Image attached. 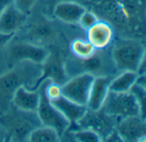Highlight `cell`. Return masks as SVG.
Listing matches in <instances>:
<instances>
[{
    "label": "cell",
    "mask_w": 146,
    "mask_h": 142,
    "mask_svg": "<svg viewBox=\"0 0 146 142\" xmlns=\"http://www.w3.org/2000/svg\"><path fill=\"white\" fill-rule=\"evenodd\" d=\"M98 21H99L98 17L94 13L85 11L84 13L80 17V20H79L78 23L80 24V26L84 29L88 30L92 26H94Z\"/></svg>",
    "instance_id": "cb8c5ba5"
},
{
    "label": "cell",
    "mask_w": 146,
    "mask_h": 142,
    "mask_svg": "<svg viewBox=\"0 0 146 142\" xmlns=\"http://www.w3.org/2000/svg\"><path fill=\"white\" fill-rule=\"evenodd\" d=\"M40 104V93L38 90H32L25 86L18 87L13 94L11 105L18 110L36 112Z\"/></svg>",
    "instance_id": "5bb4252c"
},
{
    "label": "cell",
    "mask_w": 146,
    "mask_h": 142,
    "mask_svg": "<svg viewBox=\"0 0 146 142\" xmlns=\"http://www.w3.org/2000/svg\"><path fill=\"white\" fill-rule=\"evenodd\" d=\"M135 98L138 108V116L146 121V90L137 83L132 87L130 91Z\"/></svg>",
    "instance_id": "7402d4cb"
},
{
    "label": "cell",
    "mask_w": 146,
    "mask_h": 142,
    "mask_svg": "<svg viewBox=\"0 0 146 142\" xmlns=\"http://www.w3.org/2000/svg\"><path fill=\"white\" fill-rule=\"evenodd\" d=\"M137 74L142 75V74H146V48H144L143 54L140 62V65L137 69Z\"/></svg>",
    "instance_id": "4316f807"
},
{
    "label": "cell",
    "mask_w": 146,
    "mask_h": 142,
    "mask_svg": "<svg viewBox=\"0 0 146 142\" xmlns=\"http://www.w3.org/2000/svg\"><path fill=\"white\" fill-rule=\"evenodd\" d=\"M74 139L79 142H100L102 137L94 130L90 128H81L80 130L74 131Z\"/></svg>",
    "instance_id": "603a6c76"
},
{
    "label": "cell",
    "mask_w": 146,
    "mask_h": 142,
    "mask_svg": "<svg viewBox=\"0 0 146 142\" xmlns=\"http://www.w3.org/2000/svg\"><path fill=\"white\" fill-rule=\"evenodd\" d=\"M101 110L118 120L131 116H138L137 105L131 92H109Z\"/></svg>",
    "instance_id": "8992f818"
},
{
    "label": "cell",
    "mask_w": 146,
    "mask_h": 142,
    "mask_svg": "<svg viewBox=\"0 0 146 142\" xmlns=\"http://www.w3.org/2000/svg\"><path fill=\"white\" fill-rule=\"evenodd\" d=\"M40 74L41 64L26 61L17 63L7 73L0 76V110L6 111L16 90L22 86L31 88Z\"/></svg>",
    "instance_id": "6da1fadb"
},
{
    "label": "cell",
    "mask_w": 146,
    "mask_h": 142,
    "mask_svg": "<svg viewBox=\"0 0 146 142\" xmlns=\"http://www.w3.org/2000/svg\"><path fill=\"white\" fill-rule=\"evenodd\" d=\"M116 130L122 141H143L146 140V121L139 116H131L119 119Z\"/></svg>",
    "instance_id": "30bf717a"
},
{
    "label": "cell",
    "mask_w": 146,
    "mask_h": 142,
    "mask_svg": "<svg viewBox=\"0 0 146 142\" xmlns=\"http://www.w3.org/2000/svg\"><path fill=\"white\" fill-rule=\"evenodd\" d=\"M118 122L117 118L105 113L102 110H91L88 109L76 125H78L80 128H90L96 131L103 140L116 129Z\"/></svg>",
    "instance_id": "ba28073f"
},
{
    "label": "cell",
    "mask_w": 146,
    "mask_h": 142,
    "mask_svg": "<svg viewBox=\"0 0 146 142\" xmlns=\"http://www.w3.org/2000/svg\"><path fill=\"white\" fill-rule=\"evenodd\" d=\"M51 102L70 122V126L76 125L78 121L85 115L88 110L87 106L77 104L64 97L63 95Z\"/></svg>",
    "instance_id": "e0dca14e"
},
{
    "label": "cell",
    "mask_w": 146,
    "mask_h": 142,
    "mask_svg": "<svg viewBox=\"0 0 146 142\" xmlns=\"http://www.w3.org/2000/svg\"><path fill=\"white\" fill-rule=\"evenodd\" d=\"M12 4V0H0V16L3 13V11Z\"/></svg>",
    "instance_id": "f546056e"
},
{
    "label": "cell",
    "mask_w": 146,
    "mask_h": 142,
    "mask_svg": "<svg viewBox=\"0 0 146 142\" xmlns=\"http://www.w3.org/2000/svg\"><path fill=\"white\" fill-rule=\"evenodd\" d=\"M37 90L40 93V104L36 110L38 118L43 126L54 128L61 138L70 128V123L46 96L42 83Z\"/></svg>",
    "instance_id": "5b68a950"
},
{
    "label": "cell",
    "mask_w": 146,
    "mask_h": 142,
    "mask_svg": "<svg viewBox=\"0 0 146 142\" xmlns=\"http://www.w3.org/2000/svg\"><path fill=\"white\" fill-rule=\"evenodd\" d=\"M49 51L43 46L26 41L11 44L6 51V62L9 68L22 62H32L41 64L47 57Z\"/></svg>",
    "instance_id": "277c9868"
},
{
    "label": "cell",
    "mask_w": 146,
    "mask_h": 142,
    "mask_svg": "<svg viewBox=\"0 0 146 142\" xmlns=\"http://www.w3.org/2000/svg\"><path fill=\"white\" fill-rule=\"evenodd\" d=\"M46 80H50L59 86H62L68 81L64 63L58 52H49L46 60L41 63V74L40 78L29 89L37 90L40 85Z\"/></svg>",
    "instance_id": "9c48e42d"
},
{
    "label": "cell",
    "mask_w": 146,
    "mask_h": 142,
    "mask_svg": "<svg viewBox=\"0 0 146 142\" xmlns=\"http://www.w3.org/2000/svg\"><path fill=\"white\" fill-rule=\"evenodd\" d=\"M85 11V8L81 5L67 0L56 5L52 14L59 21L64 23L73 24L78 23L80 17Z\"/></svg>",
    "instance_id": "2e32d148"
},
{
    "label": "cell",
    "mask_w": 146,
    "mask_h": 142,
    "mask_svg": "<svg viewBox=\"0 0 146 142\" xmlns=\"http://www.w3.org/2000/svg\"><path fill=\"white\" fill-rule=\"evenodd\" d=\"M138 74L135 71H122L117 76H113L110 83V92L128 93L137 83Z\"/></svg>",
    "instance_id": "d6986e66"
},
{
    "label": "cell",
    "mask_w": 146,
    "mask_h": 142,
    "mask_svg": "<svg viewBox=\"0 0 146 142\" xmlns=\"http://www.w3.org/2000/svg\"><path fill=\"white\" fill-rule=\"evenodd\" d=\"M70 47L72 54L79 59L89 58L96 51V49L88 40L82 39H74L70 43Z\"/></svg>",
    "instance_id": "44dd1931"
},
{
    "label": "cell",
    "mask_w": 146,
    "mask_h": 142,
    "mask_svg": "<svg viewBox=\"0 0 146 142\" xmlns=\"http://www.w3.org/2000/svg\"><path fill=\"white\" fill-rule=\"evenodd\" d=\"M95 77L90 73H81L69 79L61 86L62 95L77 104L87 106Z\"/></svg>",
    "instance_id": "52a82bcc"
},
{
    "label": "cell",
    "mask_w": 146,
    "mask_h": 142,
    "mask_svg": "<svg viewBox=\"0 0 146 142\" xmlns=\"http://www.w3.org/2000/svg\"><path fill=\"white\" fill-rule=\"evenodd\" d=\"M113 76H96L90 92L87 108L91 110H99L103 106L110 92V83Z\"/></svg>",
    "instance_id": "8fae6325"
},
{
    "label": "cell",
    "mask_w": 146,
    "mask_h": 142,
    "mask_svg": "<svg viewBox=\"0 0 146 142\" xmlns=\"http://www.w3.org/2000/svg\"><path fill=\"white\" fill-rule=\"evenodd\" d=\"M15 109L6 110L2 118L0 119V127L5 130L6 138L13 141H23L29 138V133L33 129L37 128L35 125V112H28Z\"/></svg>",
    "instance_id": "7a4b0ae2"
},
{
    "label": "cell",
    "mask_w": 146,
    "mask_h": 142,
    "mask_svg": "<svg viewBox=\"0 0 146 142\" xmlns=\"http://www.w3.org/2000/svg\"><path fill=\"white\" fill-rule=\"evenodd\" d=\"M144 47L133 39H120L115 43L112 51V59L116 70L135 71L137 69L143 54Z\"/></svg>",
    "instance_id": "3957f363"
},
{
    "label": "cell",
    "mask_w": 146,
    "mask_h": 142,
    "mask_svg": "<svg viewBox=\"0 0 146 142\" xmlns=\"http://www.w3.org/2000/svg\"><path fill=\"white\" fill-rule=\"evenodd\" d=\"M29 34L35 42L46 43L55 38L56 31L51 22L45 18H40L31 25Z\"/></svg>",
    "instance_id": "ac0fdd59"
},
{
    "label": "cell",
    "mask_w": 146,
    "mask_h": 142,
    "mask_svg": "<svg viewBox=\"0 0 146 142\" xmlns=\"http://www.w3.org/2000/svg\"><path fill=\"white\" fill-rule=\"evenodd\" d=\"M37 0H12V4L23 13L29 15L35 7Z\"/></svg>",
    "instance_id": "d4e9b609"
},
{
    "label": "cell",
    "mask_w": 146,
    "mask_h": 142,
    "mask_svg": "<svg viewBox=\"0 0 146 142\" xmlns=\"http://www.w3.org/2000/svg\"><path fill=\"white\" fill-rule=\"evenodd\" d=\"M60 136L58 132L50 127H37L31 131L28 140L30 142H57Z\"/></svg>",
    "instance_id": "ffe728a7"
},
{
    "label": "cell",
    "mask_w": 146,
    "mask_h": 142,
    "mask_svg": "<svg viewBox=\"0 0 146 142\" xmlns=\"http://www.w3.org/2000/svg\"><path fill=\"white\" fill-rule=\"evenodd\" d=\"M27 19L28 15L20 11L11 4L0 16V32L15 34L25 24Z\"/></svg>",
    "instance_id": "4fadbf2b"
},
{
    "label": "cell",
    "mask_w": 146,
    "mask_h": 142,
    "mask_svg": "<svg viewBox=\"0 0 146 142\" xmlns=\"http://www.w3.org/2000/svg\"><path fill=\"white\" fill-rule=\"evenodd\" d=\"M137 84L142 87L144 90H146V74L138 75L137 79Z\"/></svg>",
    "instance_id": "f1b7e54d"
},
{
    "label": "cell",
    "mask_w": 146,
    "mask_h": 142,
    "mask_svg": "<svg viewBox=\"0 0 146 142\" xmlns=\"http://www.w3.org/2000/svg\"><path fill=\"white\" fill-rule=\"evenodd\" d=\"M63 1H67V0H46V4L47 9L52 12L56 5H58V3L63 2Z\"/></svg>",
    "instance_id": "83f0119b"
},
{
    "label": "cell",
    "mask_w": 146,
    "mask_h": 142,
    "mask_svg": "<svg viewBox=\"0 0 146 142\" xmlns=\"http://www.w3.org/2000/svg\"><path fill=\"white\" fill-rule=\"evenodd\" d=\"M87 31V40L96 49H106L113 39V29L104 21H98Z\"/></svg>",
    "instance_id": "7c38bea8"
},
{
    "label": "cell",
    "mask_w": 146,
    "mask_h": 142,
    "mask_svg": "<svg viewBox=\"0 0 146 142\" xmlns=\"http://www.w3.org/2000/svg\"><path fill=\"white\" fill-rule=\"evenodd\" d=\"M14 34H4L0 32V49L4 48L5 46L8 45L9 43L11 41Z\"/></svg>",
    "instance_id": "484cf974"
},
{
    "label": "cell",
    "mask_w": 146,
    "mask_h": 142,
    "mask_svg": "<svg viewBox=\"0 0 146 142\" xmlns=\"http://www.w3.org/2000/svg\"><path fill=\"white\" fill-rule=\"evenodd\" d=\"M78 63L80 64V68L84 69V73H90L95 76H112L110 73V68L112 66L114 67L113 62L109 63L106 56L100 54L96 51L89 58L86 59H79Z\"/></svg>",
    "instance_id": "9a60e30c"
}]
</instances>
